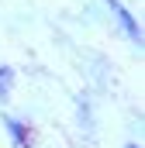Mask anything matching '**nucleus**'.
Returning a JSON list of instances; mask_svg holds the SVG:
<instances>
[{"instance_id":"1","label":"nucleus","mask_w":145,"mask_h":148,"mask_svg":"<svg viewBox=\"0 0 145 148\" xmlns=\"http://www.w3.org/2000/svg\"><path fill=\"white\" fill-rule=\"evenodd\" d=\"M3 127H7V134L14 138V145H17V148H35V131L28 127V121L3 117Z\"/></svg>"},{"instance_id":"4","label":"nucleus","mask_w":145,"mask_h":148,"mask_svg":"<svg viewBox=\"0 0 145 148\" xmlns=\"http://www.w3.org/2000/svg\"><path fill=\"white\" fill-rule=\"evenodd\" d=\"M128 148H142V145H128Z\"/></svg>"},{"instance_id":"3","label":"nucleus","mask_w":145,"mask_h":148,"mask_svg":"<svg viewBox=\"0 0 145 148\" xmlns=\"http://www.w3.org/2000/svg\"><path fill=\"white\" fill-rule=\"evenodd\" d=\"M10 86H14V69L10 66H0V103L10 100Z\"/></svg>"},{"instance_id":"2","label":"nucleus","mask_w":145,"mask_h":148,"mask_svg":"<svg viewBox=\"0 0 145 148\" xmlns=\"http://www.w3.org/2000/svg\"><path fill=\"white\" fill-rule=\"evenodd\" d=\"M107 7H110V14L121 21V28L128 31V38H131V41H142V28H138V21L131 17V10H128L121 0H107Z\"/></svg>"}]
</instances>
